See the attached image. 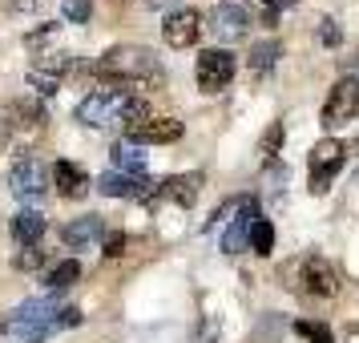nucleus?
Here are the masks:
<instances>
[{
  "mask_svg": "<svg viewBox=\"0 0 359 343\" xmlns=\"http://www.w3.org/2000/svg\"><path fill=\"white\" fill-rule=\"evenodd\" d=\"M93 73L105 77V81H117V85H137V81L158 85L162 81V65H158V57L146 45H114L93 65Z\"/></svg>",
  "mask_w": 359,
  "mask_h": 343,
  "instance_id": "1",
  "label": "nucleus"
},
{
  "mask_svg": "<svg viewBox=\"0 0 359 343\" xmlns=\"http://www.w3.org/2000/svg\"><path fill=\"white\" fill-rule=\"evenodd\" d=\"M57 315L53 299H29L0 319V343H41L57 331Z\"/></svg>",
  "mask_w": 359,
  "mask_h": 343,
  "instance_id": "2",
  "label": "nucleus"
},
{
  "mask_svg": "<svg viewBox=\"0 0 359 343\" xmlns=\"http://www.w3.org/2000/svg\"><path fill=\"white\" fill-rule=\"evenodd\" d=\"M130 93L126 89H97L77 105V121L89 126V130H109V126H126V114H130Z\"/></svg>",
  "mask_w": 359,
  "mask_h": 343,
  "instance_id": "3",
  "label": "nucleus"
},
{
  "mask_svg": "<svg viewBox=\"0 0 359 343\" xmlns=\"http://www.w3.org/2000/svg\"><path fill=\"white\" fill-rule=\"evenodd\" d=\"M343 162H347V146L335 142V137H323L311 149V194H327L335 174L343 170Z\"/></svg>",
  "mask_w": 359,
  "mask_h": 343,
  "instance_id": "4",
  "label": "nucleus"
},
{
  "mask_svg": "<svg viewBox=\"0 0 359 343\" xmlns=\"http://www.w3.org/2000/svg\"><path fill=\"white\" fill-rule=\"evenodd\" d=\"M234 77V53L230 49H206L198 53V89L202 93H222Z\"/></svg>",
  "mask_w": 359,
  "mask_h": 343,
  "instance_id": "5",
  "label": "nucleus"
},
{
  "mask_svg": "<svg viewBox=\"0 0 359 343\" xmlns=\"http://www.w3.org/2000/svg\"><path fill=\"white\" fill-rule=\"evenodd\" d=\"M355 117H359V81L355 77H339L323 105V126H347Z\"/></svg>",
  "mask_w": 359,
  "mask_h": 343,
  "instance_id": "6",
  "label": "nucleus"
},
{
  "mask_svg": "<svg viewBox=\"0 0 359 343\" xmlns=\"http://www.w3.org/2000/svg\"><path fill=\"white\" fill-rule=\"evenodd\" d=\"M8 190H13L20 202H36V198L49 194V170L36 162V158H25V162H17L13 174H8Z\"/></svg>",
  "mask_w": 359,
  "mask_h": 343,
  "instance_id": "7",
  "label": "nucleus"
},
{
  "mask_svg": "<svg viewBox=\"0 0 359 343\" xmlns=\"http://www.w3.org/2000/svg\"><path fill=\"white\" fill-rule=\"evenodd\" d=\"M299 287L315 299H331V295L339 291V275H335V267L319 255H307V259L299 262Z\"/></svg>",
  "mask_w": 359,
  "mask_h": 343,
  "instance_id": "8",
  "label": "nucleus"
},
{
  "mask_svg": "<svg viewBox=\"0 0 359 343\" xmlns=\"http://www.w3.org/2000/svg\"><path fill=\"white\" fill-rule=\"evenodd\" d=\"M218 41H243L246 29H250V17H246V8L238 4V0H226V4H218L210 13V25H206Z\"/></svg>",
  "mask_w": 359,
  "mask_h": 343,
  "instance_id": "9",
  "label": "nucleus"
},
{
  "mask_svg": "<svg viewBox=\"0 0 359 343\" xmlns=\"http://www.w3.org/2000/svg\"><path fill=\"white\" fill-rule=\"evenodd\" d=\"M162 36L170 49H190L198 36H202V17H198L194 8H178V13H170L162 25Z\"/></svg>",
  "mask_w": 359,
  "mask_h": 343,
  "instance_id": "10",
  "label": "nucleus"
},
{
  "mask_svg": "<svg viewBox=\"0 0 359 343\" xmlns=\"http://www.w3.org/2000/svg\"><path fill=\"white\" fill-rule=\"evenodd\" d=\"M101 234H105V218H101V214H81V218H73V222L61 230L65 246H73V250H85V246H93Z\"/></svg>",
  "mask_w": 359,
  "mask_h": 343,
  "instance_id": "11",
  "label": "nucleus"
},
{
  "mask_svg": "<svg viewBox=\"0 0 359 343\" xmlns=\"http://www.w3.org/2000/svg\"><path fill=\"white\" fill-rule=\"evenodd\" d=\"M198 190H202V174H174V178L158 182V198H170L178 206H194Z\"/></svg>",
  "mask_w": 359,
  "mask_h": 343,
  "instance_id": "12",
  "label": "nucleus"
},
{
  "mask_svg": "<svg viewBox=\"0 0 359 343\" xmlns=\"http://www.w3.org/2000/svg\"><path fill=\"white\" fill-rule=\"evenodd\" d=\"M178 137H182L178 117H149L146 126L130 130V142H137V146H142V142H158V146H162V142H178Z\"/></svg>",
  "mask_w": 359,
  "mask_h": 343,
  "instance_id": "13",
  "label": "nucleus"
},
{
  "mask_svg": "<svg viewBox=\"0 0 359 343\" xmlns=\"http://www.w3.org/2000/svg\"><path fill=\"white\" fill-rule=\"evenodd\" d=\"M255 222H259V202L246 206L234 222H226V230H222V250H226V255H238V250L250 243V227H255Z\"/></svg>",
  "mask_w": 359,
  "mask_h": 343,
  "instance_id": "14",
  "label": "nucleus"
},
{
  "mask_svg": "<svg viewBox=\"0 0 359 343\" xmlns=\"http://www.w3.org/2000/svg\"><path fill=\"white\" fill-rule=\"evenodd\" d=\"M4 117L13 121V130H41L45 126V109L36 105V101H8V109H4Z\"/></svg>",
  "mask_w": 359,
  "mask_h": 343,
  "instance_id": "15",
  "label": "nucleus"
},
{
  "mask_svg": "<svg viewBox=\"0 0 359 343\" xmlns=\"http://www.w3.org/2000/svg\"><path fill=\"white\" fill-rule=\"evenodd\" d=\"M13 238H17L20 246H36L41 243V234H45V214H36V210H20L17 218H13Z\"/></svg>",
  "mask_w": 359,
  "mask_h": 343,
  "instance_id": "16",
  "label": "nucleus"
},
{
  "mask_svg": "<svg viewBox=\"0 0 359 343\" xmlns=\"http://www.w3.org/2000/svg\"><path fill=\"white\" fill-rule=\"evenodd\" d=\"M114 166L121 170V174L146 178V154H142V146H137V142H130V137L114 146Z\"/></svg>",
  "mask_w": 359,
  "mask_h": 343,
  "instance_id": "17",
  "label": "nucleus"
},
{
  "mask_svg": "<svg viewBox=\"0 0 359 343\" xmlns=\"http://www.w3.org/2000/svg\"><path fill=\"white\" fill-rule=\"evenodd\" d=\"M53 182H57V190H61L65 198H81L85 190H89V178H85L73 162H57L53 166Z\"/></svg>",
  "mask_w": 359,
  "mask_h": 343,
  "instance_id": "18",
  "label": "nucleus"
},
{
  "mask_svg": "<svg viewBox=\"0 0 359 343\" xmlns=\"http://www.w3.org/2000/svg\"><path fill=\"white\" fill-rule=\"evenodd\" d=\"M278 53H283L278 41H262V45H255V49H250V73H255V77H266V73L278 65Z\"/></svg>",
  "mask_w": 359,
  "mask_h": 343,
  "instance_id": "19",
  "label": "nucleus"
},
{
  "mask_svg": "<svg viewBox=\"0 0 359 343\" xmlns=\"http://www.w3.org/2000/svg\"><path fill=\"white\" fill-rule=\"evenodd\" d=\"M77 278H81V262L65 259V262H57L49 275H45V283H49V291H65V287H73Z\"/></svg>",
  "mask_w": 359,
  "mask_h": 343,
  "instance_id": "20",
  "label": "nucleus"
},
{
  "mask_svg": "<svg viewBox=\"0 0 359 343\" xmlns=\"http://www.w3.org/2000/svg\"><path fill=\"white\" fill-rule=\"evenodd\" d=\"M250 250H255V255H262V259L275 250V227H271L266 218H259V222L250 227Z\"/></svg>",
  "mask_w": 359,
  "mask_h": 343,
  "instance_id": "21",
  "label": "nucleus"
},
{
  "mask_svg": "<svg viewBox=\"0 0 359 343\" xmlns=\"http://www.w3.org/2000/svg\"><path fill=\"white\" fill-rule=\"evenodd\" d=\"M61 13H65L69 25H89V17H93V0H65Z\"/></svg>",
  "mask_w": 359,
  "mask_h": 343,
  "instance_id": "22",
  "label": "nucleus"
},
{
  "mask_svg": "<svg viewBox=\"0 0 359 343\" xmlns=\"http://www.w3.org/2000/svg\"><path fill=\"white\" fill-rule=\"evenodd\" d=\"M278 146H283V121H275L271 130L262 133V142H259V154H262V158H275V154H278Z\"/></svg>",
  "mask_w": 359,
  "mask_h": 343,
  "instance_id": "23",
  "label": "nucleus"
},
{
  "mask_svg": "<svg viewBox=\"0 0 359 343\" xmlns=\"http://www.w3.org/2000/svg\"><path fill=\"white\" fill-rule=\"evenodd\" d=\"M294 331H299L303 339H311V343H331V331H327L323 323H311V319H299Z\"/></svg>",
  "mask_w": 359,
  "mask_h": 343,
  "instance_id": "24",
  "label": "nucleus"
},
{
  "mask_svg": "<svg viewBox=\"0 0 359 343\" xmlns=\"http://www.w3.org/2000/svg\"><path fill=\"white\" fill-rule=\"evenodd\" d=\"M41 262H45V255H41L36 246H25V250H17V255H13V267H17V271H36Z\"/></svg>",
  "mask_w": 359,
  "mask_h": 343,
  "instance_id": "25",
  "label": "nucleus"
},
{
  "mask_svg": "<svg viewBox=\"0 0 359 343\" xmlns=\"http://www.w3.org/2000/svg\"><path fill=\"white\" fill-rule=\"evenodd\" d=\"M29 85H36L41 93H57L61 77H57V73H45V69H33V73H29Z\"/></svg>",
  "mask_w": 359,
  "mask_h": 343,
  "instance_id": "26",
  "label": "nucleus"
},
{
  "mask_svg": "<svg viewBox=\"0 0 359 343\" xmlns=\"http://www.w3.org/2000/svg\"><path fill=\"white\" fill-rule=\"evenodd\" d=\"M319 41H327V45H339L343 41V33H339V25L327 17V20H319Z\"/></svg>",
  "mask_w": 359,
  "mask_h": 343,
  "instance_id": "27",
  "label": "nucleus"
},
{
  "mask_svg": "<svg viewBox=\"0 0 359 343\" xmlns=\"http://www.w3.org/2000/svg\"><path fill=\"white\" fill-rule=\"evenodd\" d=\"M259 4H262V20H266V25H275L278 13H283V8H287L291 0H259Z\"/></svg>",
  "mask_w": 359,
  "mask_h": 343,
  "instance_id": "28",
  "label": "nucleus"
},
{
  "mask_svg": "<svg viewBox=\"0 0 359 343\" xmlns=\"http://www.w3.org/2000/svg\"><path fill=\"white\" fill-rule=\"evenodd\" d=\"M105 255H109V259L126 255V234H109V238H105Z\"/></svg>",
  "mask_w": 359,
  "mask_h": 343,
  "instance_id": "29",
  "label": "nucleus"
},
{
  "mask_svg": "<svg viewBox=\"0 0 359 343\" xmlns=\"http://www.w3.org/2000/svg\"><path fill=\"white\" fill-rule=\"evenodd\" d=\"M81 323V311L77 307H61V315H57V327H77Z\"/></svg>",
  "mask_w": 359,
  "mask_h": 343,
  "instance_id": "30",
  "label": "nucleus"
},
{
  "mask_svg": "<svg viewBox=\"0 0 359 343\" xmlns=\"http://www.w3.org/2000/svg\"><path fill=\"white\" fill-rule=\"evenodd\" d=\"M149 8H170V4H174V0H146Z\"/></svg>",
  "mask_w": 359,
  "mask_h": 343,
  "instance_id": "31",
  "label": "nucleus"
}]
</instances>
